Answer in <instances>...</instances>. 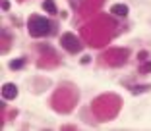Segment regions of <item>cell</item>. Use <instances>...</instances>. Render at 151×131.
Segmentation results:
<instances>
[{
	"label": "cell",
	"mask_w": 151,
	"mask_h": 131,
	"mask_svg": "<svg viewBox=\"0 0 151 131\" xmlns=\"http://www.w3.org/2000/svg\"><path fill=\"white\" fill-rule=\"evenodd\" d=\"M27 29H29V35L35 37V39L47 37V35H50V33H54L52 23H50L47 18H43V16H31V18L27 19Z\"/></svg>",
	"instance_id": "6da1fadb"
},
{
	"label": "cell",
	"mask_w": 151,
	"mask_h": 131,
	"mask_svg": "<svg viewBox=\"0 0 151 131\" xmlns=\"http://www.w3.org/2000/svg\"><path fill=\"white\" fill-rule=\"evenodd\" d=\"M60 43H62V48H66L68 52H80V50H81V43L78 41V37L72 35V33H66V35H62Z\"/></svg>",
	"instance_id": "7a4b0ae2"
},
{
	"label": "cell",
	"mask_w": 151,
	"mask_h": 131,
	"mask_svg": "<svg viewBox=\"0 0 151 131\" xmlns=\"http://www.w3.org/2000/svg\"><path fill=\"white\" fill-rule=\"evenodd\" d=\"M2 96H4L6 100L16 98V96H18V89H16V85H14V83H6L4 87H2Z\"/></svg>",
	"instance_id": "3957f363"
},
{
	"label": "cell",
	"mask_w": 151,
	"mask_h": 131,
	"mask_svg": "<svg viewBox=\"0 0 151 131\" xmlns=\"http://www.w3.org/2000/svg\"><path fill=\"white\" fill-rule=\"evenodd\" d=\"M111 12L114 14V16H118V18H124L126 14H128V6L126 4H112Z\"/></svg>",
	"instance_id": "277c9868"
},
{
	"label": "cell",
	"mask_w": 151,
	"mask_h": 131,
	"mask_svg": "<svg viewBox=\"0 0 151 131\" xmlns=\"http://www.w3.org/2000/svg\"><path fill=\"white\" fill-rule=\"evenodd\" d=\"M43 8L47 10L49 14H52V16L56 14V6H54V2H52V0H45V2H43Z\"/></svg>",
	"instance_id": "5b68a950"
},
{
	"label": "cell",
	"mask_w": 151,
	"mask_h": 131,
	"mask_svg": "<svg viewBox=\"0 0 151 131\" xmlns=\"http://www.w3.org/2000/svg\"><path fill=\"white\" fill-rule=\"evenodd\" d=\"M23 66H25V60H23V58H19V60H12V62H10V68H12V70H18V68H23Z\"/></svg>",
	"instance_id": "8992f818"
},
{
	"label": "cell",
	"mask_w": 151,
	"mask_h": 131,
	"mask_svg": "<svg viewBox=\"0 0 151 131\" xmlns=\"http://www.w3.org/2000/svg\"><path fill=\"white\" fill-rule=\"evenodd\" d=\"M143 91H147V87H143V85H139V87L134 89V93H143Z\"/></svg>",
	"instance_id": "52a82bcc"
},
{
	"label": "cell",
	"mask_w": 151,
	"mask_h": 131,
	"mask_svg": "<svg viewBox=\"0 0 151 131\" xmlns=\"http://www.w3.org/2000/svg\"><path fill=\"white\" fill-rule=\"evenodd\" d=\"M145 71H151V64H145V66H142V73H145Z\"/></svg>",
	"instance_id": "ba28073f"
}]
</instances>
